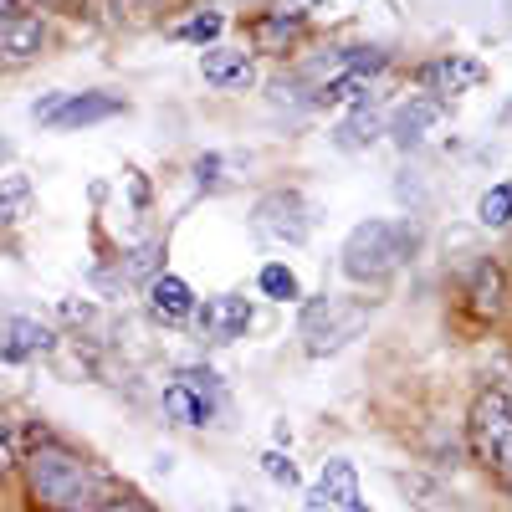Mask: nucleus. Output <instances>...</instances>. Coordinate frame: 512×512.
<instances>
[{"label": "nucleus", "mask_w": 512, "mask_h": 512, "mask_svg": "<svg viewBox=\"0 0 512 512\" xmlns=\"http://www.w3.org/2000/svg\"><path fill=\"white\" fill-rule=\"evenodd\" d=\"M21 477H26V497L41 512H98L108 502L103 472L77 446H67L57 436H31L26 441Z\"/></svg>", "instance_id": "f257e3e1"}, {"label": "nucleus", "mask_w": 512, "mask_h": 512, "mask_svg": "<svg viewBox=\"0 0 512 512\" xmlns=\"http://www.w3.org/2000/svg\"><path fill=\"white\" fill-rule=\"evenodd\" d=\"M415 241L420 231L410 221H359L344 241V272L354 282H384L410 262Z\"/></svg>", "instance_id": "f03ea898"}, {"label": "nucleus", "mask_w": 512, "mask_h": 512, "mask_svg": "<svg viewBox=\"0 0 512 512\" xmlns=\"http://www.w3.org/2000/svg\"><path fill=\"white\" fill-rule=\"evenodd\" d=\"M466 441H472V456L512 492V395L507 390L492 384V390L477 395L472 420H466Z\"/></svg>", "instance_id": "7ed1b4c3"}, {"label": "nucleus", "mask_w": 512, "mask_h": 512, "mask_svg": "<svg viewBox=\"0 0 512 512\" xmlns=\"http://www.w3.org/2000/svg\"><path fill=\"white\" fill-rule=\"evenodd\" d=\"M364 323H369V303H359V297H313L303 308L297 333H303V349L313 359H328L344 344H354L364 333Z\"/></svg>", "instance_id": "20e7f679"}, {"label": "nucleus", "mask_w": 512, "mask_h": 512, "mask_svg": "<svg viewBox=\"0 0 512 512\" xmlns=\"http://www.w3.org/2000/svg\"><path fill=\"white\" fill-rule=\"evenodd\" d=\"M216 405H221V374H216V369L185 364L175 379L164 384V415L175 420V425H185V431H200V425H210Z\"/></svg>", "instance_id": "39448f33"}, {"label": "nucleus", "mask_w": 512, "mask_h": 512, "mask_svg": "<svg viewBox=\"0 0 512 512\" xmlns=\"http://www.w3.org/2000/svg\"><path fill=\"white\" fill-rule=\"evenodd\" d=\"M251 226L256 236L267 241H282V246H303L308 231H313V216H308V200L297 190H267L251 210Z\"/></svg>", "instance_id": "423d86ee"}, {"label": "nucleus", "mask_w": 512, "mask_h": 512, "mask_svg": "<svg viewBox=\"0 0 512 512\" xmlns=\"http://www.w3.org/2000/svg\"><path fill=\"white\" fill-rule=\"evenodd\" d=\"M195 323H200V338L205 344H236L251 328V303L236 292H221V297H205V308H195Z\"/></svg>", "instance_id": "0eeeda50"}, {"label": "nucleus", "mask_w": 512, "mask_h": 512, "mask_svg": "<svg viewBox=\"0 0 512 512\" xmlns=\"http://www.w3.org/2000/svg\"><path fill=\"white\" fill-rule=\"evenodd\" d=\"M57 349V333L36 318H21V313H6L0 318V359L6 364H26V359H41Z\"/></svg>", "instance_id": "6e6552de"}, {"label": "nucleus", "mask_w": 512, "mask_h": 512, "mask_svg": "<svg viewBox=\"0 0 512 512\" xmlns=\"http://www.w3.org/2000/svg\"><path fill=\"white\" fill-rule=\"evenodd\" d=\"M47 47V21L36 11H16L0 21V67H26Z\"/></svg>", "instance_id": "1a4fd4ad"}, {"label": "nucleus", "mask_w": 512, "mask_h": 512, "mask_svg": "<svg viewBox=\"0 0 512 512\" xmlns=\"http://www.w3.org/2000/svg\"><path fill=\"white\" fill-rule=\"evenodd\" d=\"M200 77L210 82V88H221V93H241V88L256 82V62L241 47H205L200 52Z\"/></svg>", "instance_id": "9d476101"}, {"label": "nucleus", "mask_w": 512, "mask_h": 512, "mask_svg": "<svg viewBox=\"0 0 512 512\" xmlns=\"http://www.w3.org/2000/svg\"><path fill=\"white\" fill-rule=\"evenodd\" d=\"M482 77H487V67L472 57H436L420 67V88L431 98H446V93H472Z\"/></svg>", "instance_id": "9b49d317"}, {"label": "nucleus", "mask_w": 512, "mask_h": 512, "mask_svg": "<svg viewBox=\"0 0 512 512\" xmlns=\"http://www.w3.org/2000/svg\"><path fill=\"white\" fill-rule=\"evenodd\" d=\"M195 292H190V282L185 277H175V272H154L149 277V313L159 318V323H185V318H195Z\"/></svg>", "instance_id": "f8f14e48"}, {"label": "nucleus", "mask_w": 512, "mask_h": 512, "mask_svg": "<svg viewBox=\"0 0 512 512\" xmlns=\"http://www.w3.org/2000/svg\"><path fill=\"white\" fill-rule=\"evenodd\" d=\"M128 103L113 98V93H67L62 108L47 118V128H88V123H103V118H118Z\"/></svg>", "instance_id": "ddd939ff"}, {"label": "nucleus", "mask_w": 512, "mask_h": 512, "mask_svg": "<svg viewBox=\"0 0 512 512\" xmlns=\"http://www.w3.org/2000/svg\"><path fill=\"white\" fill-rule=\"evenodd\" d=\"M446 118V98H410V103H400V113H395V123H390V134L410 149V144H420L431 128Z\"/></svg>", "instance_id": "4468645a"}, {"label": "nucleus", "mask_w": 512, "mask_h": 512, "mask_svg": "<svg viewBox=\"0 0 512 512\" xmlns=\"http://www.w3.org/2000/svg\"><path fill=\"white\" fill-rule=\"evenodd\" d=\"M318 487L328 492L333 507H344V512H369V502H364V492H359V472H354V461H344V456L323 461Z\"/></svg>", "instance_id": "2eb2a0df"}, {"label": "nucleus", "mask_w": 512, "mask_h": 512, "mask_svg": "<svg viewBox=\"0 0 512 512\" xmlns=\"http://www.w3.org/2000/svg\"><path fill=\"white\" fill-rule=\"evenodd\" d=\"M303 21H308L303 11H272V16H262L251 26V36H256V47H262V52H287V41L303 31Z\"/></svg>", "instance_id": "dca6fc26"}, {"label": "nucleus", "mask_w": 512, "mask_h": 512, "mask_svg": "<svg viewBox=\"0 0 512 512\" xmlns=\"http://www.w3.org/2000/svg\"><path fill=\"white\" fill-rule=\"evenodd\" d=\"M364 93H369V72L344 67L333 82H323V88H318V103H323V108H338V103H364Z\"/></svg>", "instance_id": "f3484780"}, {"label": "nucleus", "mask_w": 512, "mask_h": 512, "mask_svg": "<svg viewBox=\"0 0 512 512\" xmlns=\"http://www.w3.org/2000/svg\"><path fill=\"white\" fill-rule=\"evenodd\" d=\"M256 287H262V297H272V303H297V297H303V287H297V272L282 267V262H267L262 277H256Z\"/></svg>", "instance_id": "a211bd4d"}, {"label": "nucleus", "mask_w": 512, "mask_h": 512, "mask_svg": "<svg viewBox=\"0 0 512 512\" xmlns=\"http://www.w3.org/2000/svg\"><path fill=\"white\" fill-rule=\"evenodd\" d=\"M497 308H502V272L487 262V267H477V282H472V313L492 318Z\"/></svg>", "instance_id": "6ab92c4d"}, {"label": "nucleus", "mask_w": 512, "mask_h": 512, "mask_svg": "<svg viewBox=\"0 0 512 512\" xmlns=\"http://www.w3.org/2000/svg\"><path fill=\"white\" fill-rule=\"evenodd\" d=\"M379 139V118L359 103L349 118H344V128H338V144H344V149H364V144H374Z\"/></svg>", "instance_id": "aec40b11"}, {"label": "nucleus", "mask_w": 512, "mask_h": 512, "mask_svg": "<svg viewBox=\"0 0 512 512\" xmlns=\"http://www.w3.org/2000/svg\"><path fill=\"white\" fill-rule=\"evenodd\" d=\"M31 205V180L26 175H6L0 180V221H21Z\"/></svg>", "instance_id": "412c9836"}, {"label": "nucleus", "mask_w": 512, "mask_h": 512, "mask_svg": "<svg viewBox=\"0 0 512 512\" xmlns=\"http://www.w3.org/2000/svg\"><path fill=\"white\" fill-rule=\"evenodd\" d=\"M477 221L492 226V231L512 221V185H492V190L477 200Z\"/></svg>", "instance_id": "4be33fe9"}, {"label": "nucleus", "mask_w": 512, "mask_h": 512, "mask_svg": "<svg viewBox=\"0 0 512 512\" xmlns=\"http://www.w3.org/2000/svg\"><path fill=\"white\" fill-rule=\"evenodd\" d=\"M221 31H226V21H221L216 11H200V16H190L185 26H175L180 41H200V47H205V41H216Z\"/></svg>", "instance_id": "5701e85b"}, {"label": "nucleus", "mask_w": 512, "mask_h": 512, "mask_svg": "<svg viewBox=\"0 0 512 512\" xmlns=\"http://www.w3.org/2000/svg\"><path fill=\"white\" fill-rule=\"evenodd\" d=\"M262 472H267L277 487H297V466H292L282 451H262Z\"/></svg>", "instance_id": "b1692460"}, {"label": "nucleus", "mask_w": 512, "mask_h": 512, "mask_svg": "<svg viewBox=\"0 0 512 512\" xmlns=\"http://www.w3.org/2000/svg\"><path fill=\"white\" fill-rule=\"evenodd\" d=\"M98 512H154V507H149L144 497H134V492H123V497H108Z\"/></svg>", "instance_id": "393cba45"}, {"label": "nucleus", "mask_w": 512, "mask_h": 512, "mask_svg": "<svg viewBox=\"0 0 512 512\" xmlns=\"http://www.w3.org/2000/svg\"><path fill=\"white\" fill-rule=\"evenodd\" d=\"M216 169H221V159H216V154H205V159L195 164V180H200V185H216Z\"/></svg>", "instance_id": "a878e982"}, {"label": "nucleus", "mask_w": 512, "mask_h": 512, "mask_svg": "<svg viewBox=\"0 0 512 512\" xmlns=\"http://www.w3.org/2000/svg\"><path fill=\"white\" fill-rule=\"evenodd\" d=\"M303 507H308V512H338V507H333V502H328V492H323V487H313V492H308V502H303Z\"/></svg>", "instance_id": "bb28decb"}, {"label": "nucleus", "mask_w": 512, "mask_h": 512, "mask_svg": "<svg viewBox=\"0 0 512 512\" xmlns=\"http://www.w3.org/2000/svg\"><path fill=\"white\" fill-rule=\"evenodd\" d=\"M21 11V0H0V21H6V16H16Z\"/></svg>", "instance_id": "cd10ccee"}, {"label": "nucleus", "mask_w": 512, "mask_h": 512, "mask_svg": "<svg viewBox=\"0 0 512 512\" xmlns=\"http://www.w3.org/2000/svg\"><path fill=\"white\" fill-rule=\"evenodd\" d=\"M6 154H11V144H6V139H0V159H6Z\"/></svg>", "instance_id": "c85d7f7f"}, {"label": "nucleus", "mask_w": 512, "mask_h": 512, "mask_svg": "<svg viewBox=\"0 0 512 512\" xmlns=\"http://www.w3.org/2000/svg\"><path fill=\"white\" fill-rule=\"evenodd\" d=\"M502 118H507V123H512V103H507V108H502Z\"/></svg>", "instance_id": "c756f323"}, {"label": "nucleus", "mask_w": 512, "mask_h": 512, "mask_svg": "<svg viewBox=\"0 0 512 512\" xmlns=\"http://www.w3.org/2000/svg\"><path fill=\"white\" fill-rule=\"evenodd\" d=\"M236 512H241V507H236Z\"/></svg>", "instance_id": "7c9ffc66"}]
</instances>
